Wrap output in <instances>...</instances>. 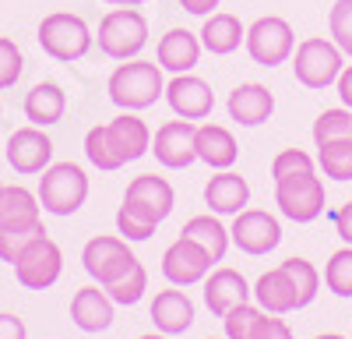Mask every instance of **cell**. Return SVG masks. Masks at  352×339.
Masks as SVG:
<instances>
[{
	"label": "cell",
	"mask_w": 352,
	"mask_h": 339,
	"mask_svg": "<svg viewBox=\"0 0 352 339\" xmlns=\"http://www.w3.org/2000/svg\"><path fill=\"white\" fill-rule=\"evenodd\" d=\"M152 152V127L138 113L124 110L109 124H96L85 134V159L102 174H116L127 163H138Z\"/></svg>",
	"instance_id": "obj_1"
},
{
	"label": "cell",
	"mask_w": 352,
	"mask_h": 339,
	"mask_svg": "<svg viewBox=\"0 0 352 339\" xmlns=\"http://www.w3.org/2000/svg\"><path fill=\"white\" fill-rule=\"evenodd\" d=\"M176 209V191L166 177L141 174L127 184L124 205L116 212V234L124 240H148L155 234V226L166 223Z\"/></svg>",
	"instance_id": "obj_2"
},
{
	"label": "cell",
	"mask_w": 352,
	"mask_h": 339,
	"mask_svg": "<svg viewBox=\"0 0 352 339\" xmlns=\"http://www.w3.org/2000/svg\"><path fill=\"white\" fill-rule=\"evenodd\" d=\"M106 92H109L113 106L141 113V110L155 106L166 96L162 68L155 61H141V56H134V61H120L113 68L109 81H106Z\"/></svg>",
	"instance_id": "obj_3"
},
{
	"label": "cell",
	"mask_w": 352,
	"mask_h": 339,
	"mask_svg": "<svg viewBox=\"0 0 352 339\" xmlns=\"http://www.w3.org/2000/svg\"><path fill=\"white\" fill-rule=\"evenodd\" d=\"M36 39L43 46L46 56H53L56 64H74L81 61V56H88V50H92L96 36L92 28H88V21L74 11H53L39 21L36 28Z\"/></svg>",
	"instance_id": "obj_4"
},
{
	"label": "cell",
	"mask_w": 352,
	"mask_h": 339,
	"mask_svg": "<svg viewBox=\"0 0 352 339\" xmlns=\"http://www.w3.org/2000/svg\"><path fill=\"white\" fill-rule=\"evenodd\" d=\"M342 68H345V53L335 46L331 36H310L292 50V71H296V81L303 89H314V92L331 89Z\"/></svg>",
	"instance_id": "obj_5"
},
{
	"label": "cell",
	"mask_w": 352,
	"mask_h": 339,
	"mask_svg": "<svg viewBox=\"0 0 352 339\" xmlns=\"http://www.w3.org/2000/svg\"><path fill=\"white\" fill-rule=\"evenodd\" d=\"M96 43L109 61H134L148 46V18L138 8H113L99 21Z\"/></svg>",
	"instance_id": "obj_6"
},
{
	"label": "cell",
	"mask_w": 352,
	"mask_h": 339,
	"mask_svg": "<svg viewBox=\"0 0 352 339\" xmlns=\"http://www.w3.org/2000/svg\"><path fill=\"white\" fill-rule=\"evenodd\" d=\"M39 205L50 216H74L88 198V174L78 163H50L39 177Z\"/></svg>",
	"instance_id": "obj_7"
},
{
	"label": "cell",
	"mask_w": 352,
	"mask_h": 339,
	"mask_svg": "<svg viewBox=\"0 0 352 339\" xmlns=\"http://www.w3.org/2000/svg\"><path fill=\"white\" fill-rule=\"evenodd\" d=\"M272 184H275V205L285 219L314 223L324 216L328 191H324V181L317 177V170H310V174H292V177H282Z\"/></svg>",
	"instance_id": "obj_8"
},
{
	"label": "cell",
	"mask_w": 352,
	"mask_h": 339,
	"mask_svg": "<svg viewBox=\"0 0 352 339\" xmlns=\"http://www.w3.org/2000/svg\"><path fill=\"white\" fill-rule=\"evenodd\" d=\"M81 265H85L88 276H92V282H99V287L106 290L138 265V254L131 251V240L113 237V234H99L81 247Z\"/></svg>",
	"instance_id": "obj_9"
},
{
	"label": "cell",
	"mask_w": 352,
	"mask_h": 339,
	"mask_svg": "<svg viewBox=\"0 0 352 339\" xmlns=\"http://www.w3.org/2000/svg\"><path fill=\"white\" fill-rule=\"evenodd\" d=\"M250 61L261 68H278L292 61V50H296V36H292V25L278 14H261L254 25H247V39H243Z\"/></svg>",
	"instance_id": "obj_10"
},
{
	"label": "cell",
	"mask_w": 352,
	"mask_h": 339,
	"mask_svg": "<svg viewBox=\"0 0 352 339\" xmlns=\"http://www.w3.org/2000/svg\"><path fill=\"white\" fill-rule=\"evenodd\" d=\"M229 240H232V247L250 254V258H261V254H272L282 244V223H278V216L264 212V209H243L232 216Z\"/></svg>",
	"instance_id": "obj_11"
},
{
	"label": "cell",
	"mask_w": 352,
	"mask_h": 339,
	"mask_svg": "<svg viewBox=\"0 0 352 339\" xmlns=\"http://www.w3.org/2000/svg\"><path fill=\"white\" fill-rule=\"evenodd\" d=\"M64 272V251L56 240L39 237L32 247L21 251V258L14 262V279L25 290H50Z\"/></svg>",
	"instance_id": "obj_12"
},
{
	"label": "cell",
	"mask_w": 352,
	"mask_h": 339,
	"mask_svg": "<svg viewBox=\"0 0 352 339\" xmlns=\"http://www.w3.org/2000/svg\"><path fill=\"white\" fill-rule=\"evenodd\" d=\"M4 156H8V166L14 170V174L36 177L53 163V141H50L46 127L28 124V127L11 131L8 145H4Z\"/></svg>",
	"instance_id": "obj_13"
},
{
	"label": "cell",
	"mask_w": 352,
	"mask_h": 339,
	"mask_svg": "<svg viewBox=\"0 0 352 339\" xmlns=\"http://www.w3.org/2000/svg\"><path fill=\"white\" fill-rule=\"evenodd\" d=\"M169 110L176 113V117H184V121H204V117H212V110H215V92H212V85L197 78L194 71L187 74H173L166 81V96Z\"/></svg>",
	"instance_id": "obj_14"
},
{
	"label": "cell",
	"mask_w": 352,
	"mask_h": 339,
	"mask_svg": "<svg viewBox=\"0 0 352 339\" xmlns=\"http://www.w3.org/2000/svg\"><path fill=\"white\" fill-rule=\"evenodd\" d=\"M212 258L201 244H194L190 237H176L166 251H162V276L173 287H197L204 282V276L212 272Z\"/></svg>",
	"instance_id": "obj_15"
},
{
	"label": "cell",
	"mask_w": 352,
	"mask_h": 339,
	"mask_svg": "<svg viewBox=\"0 0 352 339\" xmlns=\"http://www.w3.org/2000/svg\"><path fill=\"white\" fill-rule=\"evenodd\" d=\"M194 131H197V124L184 121V117L159 124L155 134H152V152H155L159 166H166V170H187L190 163H197Z\"/></svg>",
	"instance_id": "obj_16"
},
{
	"label": "cell",
	"mask_w": 352,
	"mask_h": 339,
	"mask_svg": "<svg viewBox=\"0 0 352 339\" xmlns=\"http://www.w3.org/2000/svg\"><path fill=\"white\" fill-rule=\"evenodd\" d=\"M201 294H204V304H208L212 315H215V318H222V315H229L232 307L247 304V300L254 297V287L243 279V272L222 265V269H212L208 276H204Z\"/></svg>",
	"instance_id": "obj_17"
},
{
	"label": "cell",
	"mask_w": 352,
	"mask_h": 339,
	"mask_svg": "<svg viewBox=\"0 0 352 339\" xmlns=\"http://www.w3.org/2000/svg\"><path fill=\"white\" fill-rule=\"evenodd\" d=\"M229 110V121L240 124V127H261L264 121H272L275 113V92L261 81H243L229 92L226 99Z\"/></svg>",
	"instance_id": "obj_18"
},
{
	"label": "cell",
	"mask_w": 352,
	"mask_h": 339,
	"mask_svg": "<svg viewBox=\"0 0 352 339\" xmlns=\"http://www.w3.org/2000/svg\"><path fill=\"white\" fill-rule=\"evenodd\" d=\"M113 318H116V304H113V297L99 287V282L74 290V297H71V322L81 332L99 336V332H106L113 325Z\"/></svg>",
	"instance_id": "obj_19"
},
{
	"label": "cell",
	"mask_w": 352,
	"mask_h": 339,
	"mask_svg": "<svg viewBox=\"0 0 352 339\" xmlns=\"http://www.w3.org/2000/svg\"><path fill=\"white\" fill-rule=\"evenodd\" d=\"M148 315H152V322H155L159 332H166V336H184V332L194 325V318H197V307H194V300L187 297L184 287H173V282H169V290H159V294H155Z\"/></svg>",
	"instance_id": "obj_20"
},
{
	"label": "cell",
	"mask_w": 352,
	"mask_h": 339,
	"mask_svg": "<svg viewBox=\"0 0 352 339\" xmlns=\"http://www.w3.org/2000/svg\"><path fill=\"white\" fill-rule=\"evenodd\" d=\"M201 53H204V46H201L197 32H190V28H169L155 46V64L169 74H187L197 68Z\"/></svg>",
	"instance_id": "obj_21"
},
{
	"label": "cell",
	"mask_w": 352,
	"mask_h": 339,
	"mask_svg": "<svg viewBox=\"0 0 352 339\" xmlns=\"http://www.w3.org/2000/svg\"><path fill=\"white\" fill-rule=\"evenodd\" d=\"M204 205L215 216H236L250 205V184L236 170H215V177L204 184Z\"/></svg>",
	"instance_id": "obj_22"
},
{
	"label": "cell",
	"mask_w": 352,
	"mask_h": 339,
	"mask_svg": "<svg viewBox=\"0 0 352 339\" xmlns=\"http://www.w3.org/2000/svg\"><path fill=\"white\" fill-rule=\"evenodd\" d=\"M254 304L261 311H268V315H292V311H300V294H296V287H292V279L282 265L257 276Z\"/></svg>",
	"instance_id": "obj_23"
},
{
	"label": "cell",
	"mask_w": 352,
	"mask_h": 339,
	"mask_svg": "<svg viewBox=\"0 0 352 339\" xmlns=\"http://www.w3.org/2000/svg\"><path fill=\"white\" fill-rule=\"evenodd\" d=\"M194 149H197V163L212 166V170H232L240 159L236 138H232V131L222 127V124H197Z\"/></svg>",
	"instance_id": "obj_24"
},
{
	"label": "cell",
	"mask_w": 352,
	"mask_h": 339,
	"mask_svg": "<svg viewBox=\"0 0 352 339\" xmlns=\"http://www.w3.org/2000/svg\"><path fill=\"white\" fill-rule=\"evenodd\" d=\"M21 110H25V121L28 124L53 127V124H60L64 113H67V92L56 81H36L32 89L25 92Z\"/></svg>",
	"instance_id": "obj_25"
},
{
	"label": "cell",
	"mask_w": 352,
	"mask_h": 339,
	"mask_svg": "<svg viewBox=\"0 0 352 339\" xmlns=\"http://www.w3.org/2000/svg\"><path fill=\"white\" fill-rule=\"evenodd\" d=\"M197 36H201V46L208 50L212 56H229V53H236L243 46L247 25L236 14H229V11H212L208 18H204Z\"/></svg>",
	"instance_id": "obj_26"
},
{
	"label": "cell",
	"mask_w": 352,
	"mask_h": 339,
	"mask_svg": "<svg viewBox=\"0 0 352 339\" xmlns=\"http://www.w3.org/2000/svg\"><path fill=\"white\" fill-rule=\"evenodd\" d=\"M43 219L39 194L21 184H0V230L8 226H32Z\"/></svg>",
	"instance_id": "obj_27"
},
{
	"label": "cell",
	"mask_w": 352,
	"mask_h": 339,
	"mask_svg": "<svg viewBox=\"0 0 352 339\" xmlns=\"http://www.w3.org/2000/svg\"><path fill=\"white\" fill-rule=\"evenodd\" d=\"M180 237H190L194 244H201L204 251H208V258L212 262H222L226 258V251H229V226L222 223V216L215 212H204V216H190L184 223V230Z\"/></svg>",
	"instance_id": "obj_28"
},
{
	"label": "cell",
	"mask_w": 352,
	"mask_h": 339,
	"mask_svg": "<svg viewBox=\"0 0 352 339\" xmlns=\"http://www.w3.org/2000/svg\"><path fill=\"white\" fill-rule=\"evenodd\" d=\"M317 166L324 177L349 184L352 181V138H335V141L317 145Z\"/></svg>",
	"instance_id": "obj_29"
},
{
	"label": "cell",
	"mask_w": 352,
	"mask_h": 339,
	"mask_svg": "<svg viewBox=\"0 0 352 339\" xmlns=\"http://www.w3.org/2000/svg\"><path fill=\"white\" fill-rule=\"evenodd\" d=\"M39 237H46V226L43 219L32 223V226H8V230H0V262L14 265L21 258L25 247H32Z\"/></svg>",
	"instance_id": "obj_30"
},
{
	"label": "cell",
	"mask_w": 352,
	"mask_h": 339,
	"mask_svg": "<svg viewBox=\"0 0 352 339\" xmlns=\"http://www.w3.org/2000/svg\"><path fill=\"white\" fill-rule=\"evenodd\" d=\"M324 287L335 297L352 300V244L338 247L331 258H328V265H324Z\"/></svg>",
	"instance_id": "obj_31"
},
{
	"label": "cell",
	"mask_w": 352,
	"mask_h": 339,
	"mask_svg": "<svg viewBox=\"0 0 352 339\" xmlns=\"http://www.w3.org/2000/svg\"><path fill=\"white\" fill-rule=\"evenodd\" d=\"M282 269L289 272L292 287H296V294H300V311L310 307V304L317 300V294H320V272H317L307 258H296V254H292V258H285Z\"/></svg>",
	"instance_id": "obj_32"
},
{
	"label": "cell",
	"mask_w": 352,
	"mask_h": 339,
	"mask_svg": "<svg viewBox=\"0 0 352 339\" xmlns=\"http://www.w3.org/2000/svg\"><path fill=\"white\" fill-rule=\"evenodd\" d=\"M310 134H314V145H324V141H335V138H352V110L335 106V110L317 113Z\"/></svg>",
	"instance_id": "obj_33"
},
{
	"label": "cell",
	"mask_w": 352,
	"mask_h": 339,
	"mask_svg": "<svg viewBox=\"0 0 352 339\" xmlns=\"http://www.w3.org/2000/svg\"><path fill=\"white\" fill-rule=\"evenodd\" d=\"M144 290H148V272H144L141 262H138L124 279H116L113 287H106V294L113 297V304H120V307H134V304L144 297Z\"/></svg>",
	"instance_id": "obj_34"
},
{
	"label": "cell",
	"mask_w": 352,
	"mask_h": 339,
	"mask_svg": "<svg viewBox=\"0 0 352 339\" xmlns=\"http://www.w3.org/2000/svg\"><path fill=\"white\" fill-rule=\"evenodd\" d=\"M328 36L345 56H352V0H335L328 14Z\"/></svg>",
	"instance_id": "obj_35"
},
{
	"label": "cell",
	"mask_w": 352,
	"mask_h": 339,
	"mask_svg": "<svg viewBox=\"0 0 352 339\" xmlns=\"http://www.w3.org/2000/svg\"><path fill=\"white\" fill-rule=\"evenodd\" d=\"M21 71H25V56H21V46L8 36H0V92L4 89H14L21 81Z\"/></svg>",
	"instance_id": "obj_36"
},
{
	"label": "cell",
	"mask_w": 352,
	"mask_h": 339,
	"mask_svg": "<svg viewBox=\"0 0 352 339\" xmlns=\"http://www.w3.org/2000/svg\"><path fill=\"white\" fill-rule=\"evenodd\" d=\"M317 170V159L303 149H282L275 159H272V181H282V177H292V174H310Z\"/></svg>",
	"instance_id": "obj_37"
},
{
	"label": "cell",
	"mask_w": 352,
	"mask_h": 339,
	"mask_svg": "<svg viewBox=\"0 0 352 339\" xmlns=\"http://www.w3.org/2000/svg\"><path fill=\"white\" fill-rule=\"evenodd\" d=\"M261 318V307L257 304H240V307H232L229 315H222V325H226V339H250L254 325Z\"/></svg>",
	"instance_id": "obj_38"
},
{
	"label": "cell",
	"mask_w": 352,
	"mask_h": 339,
	"mask_svg": "<svg viewBox=\"0 0 352 339\" xmlns=\"http://www.w3.org/2000/svg\"><path fill=\"white\" fill-rule=\"evenodd\" d=\"M250 339H292V329L282 315H268V311H261V318L250 332Z\"/></svg>",
	"instance_id": "obj_39"
},
{
	"label": "cell",
	"mask_w": 352,
	"mask_h": 339,
	"mask_svg": "<svg viewBox=\"0 0 352 339\" xmlns=\"http://www.w3.org/2000/svg\"><path fill=\"white\" fill-rule=\"evenodd\" d=\"M331 223H335V234H338L345 244H352V198L331 212Z\"/></svg>",
	"instance_id": "obj_40"
},
{
	"label": "cell",
	"mask_w": 352,
	"mask_h": 339,
	"mask_svg": "<svg viewBox=\"0 0 352 339\" xmlns=\"http://www.w3.org/2000/svg\"><path fill=\"white\" fill-rule=\"evenodd\" d=\"M0 339H28V329L18 315L11 311H0Z\"/></svg>",
	"instance_id": "obj_41"
},
{
	"label": "cell",
	"mask_w": 352,
	"mask_h": 339,
	"mask_svg": "<svg viewBox=\"0 0 352 339\" xmlns=\"http://www.w3.org/2000/svg\"><path fill=\"white\" fill-rule=\"evenodd\" d=\"M335 89H338L342 106H345V110H352V64H345V68H342V74H338V81H335Z\"/></svg>",
	"instance_id": "obj_42"
},
{
	"label": "cell",
	"mask_w": 352,
	"mask_h": 339,
	"mask_svg": "<svg viewBox=\"0 0 352 339\" xmlns=\"http://www.w3.org/2000/svg\"><path fill=\"white\" fill-rule=\"evenodd\" d=\"M219 4H222V0H180V8L187 14H197V18H208Z\"/></svg>",
	"instance_id": "obj_43"
},
{
	"label": "cell",
	"mask_w": 352,
	"mask_h": 339,
	"mask_svg": "<svg viewBox=\"0 0 352 339\" xmlns=\"http://www.w3.org/2000/svg\"><path fill=\"white\" fill-rule=\"evenodd\" d=\"M102 4H109V8H141V4H148V0H102Z\"/></svg>",
	"instance_id": "obj_44"
},
{
	"label": "cell",
	"mask_w": 352,
	"mask_h": 339,
	"mask_svg": "<svg viewBox=\"0 0 352 339\" xmlns=\"http://www.w3.org/2000/svg\"><path fill=\"white\" fill-rule=\"evenodd\" d=\"M138 339H169L166 332H144V336H138Z\"/></svg>",
	"instance_id": "obj_45"
},
{
	"label": "cell",
	"mask_w": 352,
	"mask_h": 339,
	"mask_svg": "<svg viewBox=\"0 0 352 339\" xmlns=\"http://www.w3.org/2000/svg\"><path fill=\"white\" fill-rule=\"evenodd\" d=\"M314 339H345V336H338V332H320V336H314Z\"/></svg>",
	"instance_id": "obj_46"
},
{
	"label": "cell",
	"mask_w": 352,
	"mask_h": 339,
	"mask_svg": "<svg viewBox=\"0 0 352 339\" xmlns=\"http://www.w3.org/2000/svg\"><path fill=\"white\" fill-rule=\"evenodd\" d=\"M0 113H4V106H0Z\"/></svg>",
	"instance_id": "obj_47"
},
{
	"label": "cell",
	"mask_w": 352,
	"mask_h": 339,
	"mask_svg": "<svg viewBox=\"0 0 352 339\" xmlns=\"http://www.w3.org/2000/svg\"><path fill=\"white\" fill-rule=\"evenodd\" d=\"M208 339H215V336H208Z\"/></svg>",
	"instance_id": "obj_48"
}]
</instances>
